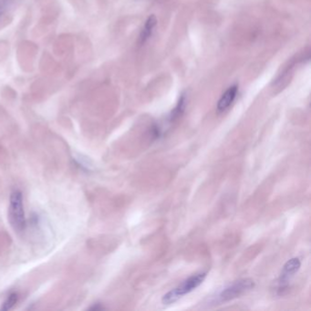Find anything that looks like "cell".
<instances>
[{"instance_id":"6","label":"cell","mask_w":311,"mask_h":311,"mask_svg":"<svg viewBox=\"0 0 311 311\" xmlns=\"http://www.w3.org/2000/svg\"><path fill=\"white\" fill-rule=\"evenodd\" d=\"M156 24H157V20H156V16L154 15L149 16L140 32V38H139L140 44H144L147 40H150V36H152L156 30Z\"/></svg>"},{"instance_id":"7","label":"cell","mask_w":311,"mask_h":311,"mask_svg":"<svg viewBox=\"0 0 311 311\" xmlns=\"http://www.w3.org/2000/svg\"><path fill=\"white\" fill-rule=\"evenodd\" d=\"M186 106V96L184 94L181 95V97L179 98V100L177 102L176 108L172 110L171 114L169 115V122H172L174 120L178 119L181 116Z\"/></svg>"},{"instance_id":"10","label":"cell","mask_w":311,"mask_h":311,"mask_svg":"<svg viewBox=\"0 0 311 311\" xmlns=\"http://www.w3.org/2000/svg\"><path fill=\"white\" fill-rule=\"evenodd\" d=\"M104 306H102L100 304H97V305H95V306H92L90 310H104Z\"/></svg>"},{"instance_id":"8","label":"cell","mask_w":311,"mask_h":311,"mask_svg":"<svg viewBox=\"0 0 311 311\" xmlns=\"http://www.w3.org/2000/svg\"><path fill=\"white\" fill-rule=\"evenodd\" d=\"M16 301H18V295H16V293H12V294L8 296L6 300L4 302L3 306L1 308V310H10L13 306H15Z\"/></svg>"},{"instance_id":"5","label":"cell","mask_w":311,"mask_h":311,"mask_svg":"<svg viewBox=\"0 0 311 311\" xmlns=\"http://www.w3.org/2000/svg\"><path fill=\"white\" fill-rule=\"evenodd\" d=\"M238 92V86L236 84L230 86L224 92L218 104V110L219 112H223L228 109L231 104H233L234 100L236 98Z\"/></svg>"},{"instance_id":"3","label":"cell","mask_w":311,"mask_h":311,"mask_svg":"<svg viewBox=\"0 0 311 311\" xmlns=\"http://www.w3.org/2000/svg\"><path fill=\"white\" fill-rule=\"evenodd\" d=\"M254 286V280L250 278H243L234 281L219 293V295L218 296V301L219 303H223L233 300L234 298L244 294L246 292L253 290Z\"/></svg>"},{"instance_id":"9","label":"cell","mask_w":311,"mask_h":311,"mask_svg":"<svg viewBox=\"0 0 311 311\" xmlns=\"http://www.w3.org/2000/svg\"><path fill=\"white\" fill-rule=\"evenodd\" d=\"M8 6V0H0V16L4 13Z\"/></svg>"},{"instance_id":"1","label":"cell","mask_w":311,"mask_h":311,"mask_svg":"<svg viewBox=\"0 0 311 311\" xmlns=\"http://www.w3.org/2000/svg\"><path fill=\"white\" fill-rule=\"evenodd\" d=\"M206 278V273H200L197 275L192 276L186 280H184L181 285L178 286L172 290L169 291L167 294L162 296V302L164 305H170L178 300H180L184 296L189 294L194 290L196 288L202 284L204 280Z\"/></svg>"},{"instance_id":"4","label":"cell","mask_w":311,"mask_h":311,"mask_svg":"<svg viewBox=\"0 0 311 311\" xmlns=\"http://www.w3.org/2000/svg\"><path fill=\"white\" fill-rule=\"evenodd\" d=\"M300 260L298 258H292L288 260L286 263L283 270L281 272L280 280L278 282V293L280 295H283L285 293L286 290H288V284L290 281L292 280V278L295 276L296 273L300 268Z\"/></svg>"},{"instance_id":"2","label":"cell","mask_w":311,"mask_h":311,"mask_svg":"<svg viewBox=\"0 0 311 311\" xmlns=\"http://www.w3.org/2000/svg\"><path fill=\"white\" fill-rule=\"evenodd\" d=\"M8 216L11 226L14 230L16 232H22L26 226V219L23 208L22 194L20 191H14L11 194Z\"/></svg>"}]
</instances>
